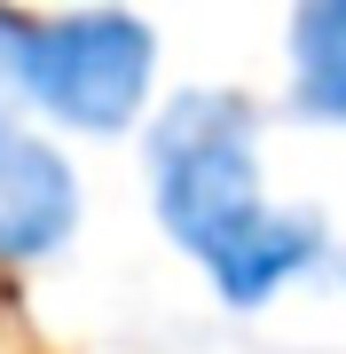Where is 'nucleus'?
I'll use <instances>...</instances> for the list:
<instances>
[{
    "mask_svg": "<svg viewBox=\"0 0 346 354\" xmlns=\"http://www.w3.org/2000/svg\"><path fill=\"white\" fill-rule=\"evenodd\" d=\"M157 228L205 268V283L236 315L268 307L299 276H331L338 244L299 205L268 197L260 165V102L236 87H181L142 127Z\"/></svg>",
    "mask_w": 346,
    "mask_h": 354,
    "instance_id": "f257e3e1",
    "label": "nucleus"
},
{
    "mask_svg": "<svg viewBox=\"0 0 346 354\" xmlns=\"http://www.w3.org/2000/svg\"><path fill=\"white\" fill-rule=\"evenodd\" d=\"M157 87V24L126 8H71V16H16V95L71 134H126L150 127Z\"/></svg>",
    "mask_w": 346,
    "mask_h": 354,
    "instance_id": "f03ea898",
    "label": "nucleus"
},
{
    "mask_svg": "<svg viewBox=\"0 0 346 354\" xmlns=\"http://www.w3.org/2000/svg\"><path fill=\"white\" fill-rule=\"evenodd\" d=\"M79 165L32 127H0V268H39L79 236Z\"/></svg>",
    "mask_w": 346,
    "mask_h": 354,
    "instance_id": "7ed1b4c3",
    "label": "nucleus"
},
{
    "mask_svg": "<svg viewBox=\"0 0 346 354\" xmlns=\"http://www.w3.org/2000/svg\"><path fill=\"white\" fill-rule=\"evenodd\" d=\"M291 55V111L315 127H346V0H307L283 32Z\"/></svg>",
    "mask_w": 346,
    "mask_h": 354,
    "instance_id": "20e7f679",
    "label": "nucleus"
},
{
    "mask_svg": "<svg viewBox=\"0 0 346 354\" xmlns=\"http://www.w3.org/2000/svg\"><path fill=\"white\" fill-rule=\"evenodd\" d=\"M16 8H0V127L16 118Z\"/></svg>",
    "mask_w": 346,
    "mask_h": 354,
    "instance_id": "39448f33",
    "label": "nucleus"
},
{
    "mask_svg": "<svg viewBox=\"0 0 346 354\" xmlns=\"http://www.w3.org/2000/svg\"><path fill=\"white\" fill-rule=\"evenodd\" d=\"M331 276H338V283H346V252H338V260H331Z\"/></svg>",
    "mask_w": 346,
    "mask_h": 354,
    "instance_id": "423d86ee",
    "label": "nucleus"
}]
</instances>
